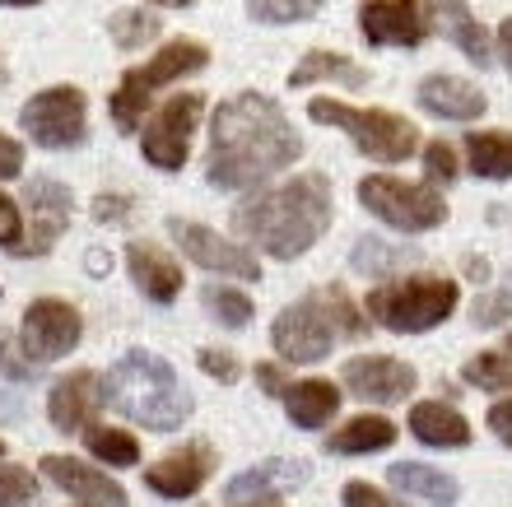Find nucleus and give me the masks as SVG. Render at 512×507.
<instances>
[{
  "label": "nucleus",
  "mask_w": 512,
  "mask_h": 507,
  "mask_svg": "<svg viewBox=\"0 0 512 507\" xmlns=\"http://www.w3.org/2000/svg\"><path fill=\"white\" fill-rule=\"evenodd\" d=\"M303 154L294 121L280 112V103L270 94H233L219 103L215 121H210V163L205 177L210 187L243 191L261 187L266 177L294 168Z\"/></svg>",
  "instance_id": "f257e3e1"
},
{
  "label": "nucleus",
  "mask_w": 512,
  "mask_h": 507,
  "mask_svg": "<svg viewBox=\"0 0 512 507\" xmlns=\"http://www.w3.org/2000/svg\"><path fill=\"white\" fill-rule=\"evenodd\" d=\"M233 224L243 238H252L256 247L275 261H294L326 233L331 224V187L322 173H298L294 182L270 191L247 196L233 210Z\"/></svg>",
  "instance_id": "f03ea898"
},
{
  "label": "nucleus",
  "mask_w": 512,
  "mask_h": 507,
  "mask_svg": "<svg viewBox=\"0 0 512 507\" xmlns=\"http://www.w3.org/2000/svg\"><path fill=\"white\" fill-rule=\"evenodd\" d=\"M103 401L135 424L159 428V433L177 428L191 414V396L182 391L177 373L159 354H145V349H131L112 363L108 382H103Z\"/></svg>",
  "instance_id": "7ed1b4c3"
},
{
  "label": "nucleus",
  "mask_w": 512,
  "mask_h": 507,
  "mask_svg": "<svg viewBox=\"0 0 512 507\" xmlns=\"http://www.w3.org/2000/svg\"><path fill=\"white\" fill-rule=\"evenodd\" d=\"M308 117L317 126H340L359 145V154H368L378 163H405L410 154H419L415 121L396 117L387 107H350V103H336V98H312Z\"/></svg>",
  "instance_id": "20e7f679"
},
{
  "label": "nucleus",
  "mask_w": 512,
  "mask_h": 507,
  "mask_svg": "<svg viewBox=\"0 0 512 507\" xmlns=\"http://www.w3.org/2000/svg\"><path fill=\"white\" fill-rule=\"evenodd\" d=\"M457 312V284L443 275H415V280L382 284L368 294V317L382 321L387 331H433L438 321H447Z\"/></svg>",
  "instance_id": "39448f33"
},
{
  "label": "nucleus",
  "mask_w": 512,
  "mask_h": 507,
  "mask_svg": "<svg viewBox=\"0 0 512 507\" xmlns=\"http://www.w3.org/2000/svg\"><path fill=\"white\" fill-rule=\"evenodd\" d=\"M210 66V47L205 42H168L154 52V61L140 70H126V80L117 84V94H112V121H117V131L131 135L140 126V117L149 112V98L159 94L163 84H173L177 75H196V70Z\"/></svg>",
  "instance_id": "423d86ee"
},
{
  "label": "nucleus",
  "mask_w": 512,
  "mask_h": 507,
  "mask_svg": "<svg viewBox=\"0 0 512 507\" xmlns=\"http://www.w3.org/2000/svg\"><path fill=\"white\" fill-rule=\"evenodd\" d=\"M359 201L368 214H378L382 224L401 228V233H424L447 219V201L429 182H401V177L373 173L359 182Z\"/></svg>",
  "instance_id": "0eeeda50"
},
{
  "label": "nucleus",
  "mask_w": 512,
  "mask_h": 507,
  "mask_svg": "<svg viewBox=\"0 0 512 507\" xmlns=\"http://www.w3.org/2000/svg\"><path fill=\"white\" fill-rule=\"evenodd\" d=\"M19 121H24L33 145L70 149V145H80L84 131H89V98L75 84H56V89H42V94L28 98Z\"/></svg>",
  "instance_id": "6e6552de"
},
{
  "label": "nucleus",
  "mask_w": 512,
  "mask_h": 507,
  "mask_svg": "<svg viewBox=\"0 0 512 507\" xmlns=\"http://www.w3.org/2000/svg\"><path fill=\"white\" fill-rule=\"evenodd\" d=\"M205 112V98L201 94H177L149 117L145 135H140V154H145L159 173H177L191 154V131Z\"/></svg>",
  "instance_id": "1a4fd4ad"
},
{
  "label": "nucleus",
  "mask_w": 512,
  "mask_h": 507,
  "mask_svg": "<svg viewBox=\"0 0 512 507\" xmlns=\"http://www.w3.org/2000/svg\"><path fill=\"white\" fill-rule=\"evenodd\" d=\"M270 340L280 349V359L289 363H317L331 354V340H336V321L326 312V298H303V303L284 307L275 326H270Z\"/></svg>",
  "instance_id": "9d476101"
},
{
  "label": "nucleus",
  "mask_w": 512,
  "mask_h": 507,
  "mask_svg": "<svg viewBox=\"0 0 512 507\" xmlns=\"http://www.w3.org/2000/svg\"><path fill=\"white\" fill-rule=\"evenodd\" d=\"M80 331H84V321L70 303H61V298H38V303H28V312H24V354L33 363H52L80 345Z\"/></svg>",
  "instance_id": "9b49d317"
},
{
  "label": "nucleus",
  "mask_w": 512,
  "mask_h": 507,
  "mask_svg": "<svg viewBox=\"0 0 512 507\" xmlns=\"http://www.w3.org/2000/svg\"><path fill=\"white\" fill-rule=\"evenodd\" d=\"M70 224V191L56 177H33L28 182V238L14 247V256H42Z\"/></svg>",
  "instance_id": "f8f14e48"
},
{
  "label": "nucleus",
  "mask_w": 512,
  "mask_h": 507,
  "mask_svg": "<svg viewBox=\"0 0 512 507\" xmlns=\"http://www.w3.org/2000/svg\"><path fill=\"white\" fill-rule=\"evenodd\" d=\"M359 28L378 47H419L429 38V14L424 0H364Z\"/></svg>",
  "instance_id": "ddd939ff"
},
{
  "label": "nucleus",
  "mask_w": 512,
  "mask_h": 507,
  "mask_svg": "<svg viewBox=\"0 0 512 507\" xmlns=\"http://www.w3.org/2000/svg\"><path fill=\"white\" fill-rule=\"evenodd\" d=\"M173 238L177 247L205 270H219V275H233V280H261V266H256V256L243 252L238 242L219 238L210 228L191 224V219H173Z\"/></svg>",
  "instance_id": "4468645a"
},
{
  "label": "nucleus",
  "mask_w": 512,
  "mask_h": 507,
  "mask_svg": "<svg viewBox=\"0 0 512 507\" xmlns=\"http://www.w3.org/2000/svg\"><path fill=\"white\" fill-rule=\"evenodd\" d=\"M345 387H350L359 401L396 405L415 391V368L401 359H387V354H368V359L345 363Z\"/></svg>",
  "instance_id": "2eb2a0df"
},
{
  "label": "nucleus",
  "mask_w": 512,
  "mask_h": 507,
  "mask_svg": "<svg viewBox=\"0 0 512 507\" xmlns=\"http://www.w3.org/2000/svg\"><path fill=\"white\" fill-rule=\"evenodd\" d=\"M424 14H429L433 28H438V33H443V38L452 42L466 61H475L480 70L494 61L489 33L480 28V19L471 14V5H466V0H424Z\"/></svg>",
  "instance_id": "dca6fc26"
},
{
  "label": "nucleus",
  "mask_w": 512,
  "mask_h": 507,
  "mask_svg": "<svg viewBox=\"0 0 512 507\" xmlns=\"http://www.w3.org/2000/svg\"><path fill=\"white\" fill-rule=\"evenodd\" d=\"M42 470H47V480L52 484H61L66 494H75L80 503H89V507H126L122 484L108 480L103 470L75 461V456H42Z\"/></svg>",
  "instance_id": "f3484780"
},
{
  "label": "nucleus",
  "mask_w": 512,
  "mask_h": 507,
  "mask_svg": "<svg viewBox=\"0 0 512 507\" xmlns=\"http://www.w3.org/2000/svg\"><path fill=\"white\" fill-rule=\"evenodd\" d=\"M419 107L443 121H471L485 112V94L471 80H461V75H429L419 84Z\"/></svg>",
  "instance_id": "a211bd4d"
},
{
  "label": "nucleus",
  "mask_w": 512,
  "mask_h": 507,
  "mask_svg": "<svg viewBox=\"0 0 512 507\" xmlns=\"http://www.w3.org/2000/svg\"><path fill=\"white\" fill-rule=\"evenodd\" d=\"M98 405H103V382H98L94 373H70L52 387L47 410H52V424L61 428V433H70V428L89 424Z\"/></svg>",
  "instance_id": "6ab92c4d"
},
{
  "label": "nucleus",
  "mask_w": 512,
  "mask_h": 507,
  "mask_svg": "<svg viewBox=\"0 0 512 507\" xmlns=\"http://www.w3.org/2000/svg\"><path fill=\"white\" fill-rule=\"evenodd\" d=\"M126 266H131V280L145 289V298L154 303H173L182 294V266H177L173 256H163L159 247H149V242H131L126 247Z\"/></svg>",
  "instance_id": "aec40b11"
},
{
  "label": "nucleus",
  "mask_w": 512,
  "mask_h": 507,
  "mask_svg": "<svg viewBox=\"0 0 512 507\" xmlns=\"http://www.w3.org/2000/svg\"><path fill=\"white\" fill-rule=\"evenodd\" d=\"M205 475H210V452L205 447H187V452H173L163 456L159 466H149L145 484L163 498H187L205 484Z\"/></svg>",
  "instance_id": "412c9836"
},
{
  "label": "nucleus",
  "mask_w": 512,
  "mask_h": 507,
  "mask_svg": "<svg viewBox=\"0 0 512 507\" xmlns=\"http://www.w3.org/2000/svg\"><path fill=\"white\" fill-rule=\"evenodd\" d=\"M410 428H415V438L429 442V447H466V442H471V424L443 401L415 405V410H410Z\"/></svg>",
  "instance_id": "4be33fe9"
},
{
  "label": "nucleus",
  "mask_w": 512,
  "mask_h": 507,
  "mask_svg": "<svg viewBox=\"0 0 512 507\" xmlns=\"http://www.w3.org/2000/svg\"><path fill=\"white\" fill-rule=\"evenodd\" d=\"M391 484H396L401 494H415L419 503H429V507L457 503V480L443 475V470H433V466H419V461H401V466H391Z\"/></svg>",
  "instance_id": "5701e85b"
},
{
  "label": "nucleus",
  "mask_w": 512,
  "mask_h": 507,
  "mask_svg": "<svg viewBox=\"0 0 512 507\" xmlns=\"http://www.w3.org/2000/svg\"><path fill=\"white\" fill-rule=\"evenodd\" d=\"M466 163L475 177H512V131H471L466 135Z\"/></svg>",
  "instance_id": "b1692460"
},
{
  "label": "nucleus",
  "mask_w": 512,
  "mask_h": 507,
  "mask_svg": "<svg viewBox=\"0 0 512 507\" xmlns=\"http://www.w3.org/2000/svg\"><path fill=\"white\" fill-rule=\"evenodd\" d=\"M308 480V466L303 461H261L256 470H247V475H238V480L229 484V498L233 503H243V498H266L275 494V489H289V484H303Z\"/></svg>",
  "instance_id": "393cba45"
},
{
  "label": "nucleus",
  "mask_w": 512,
  "mask_h": 507,
  "mask_svg": "<svg viewBox=\"0 0 512 507\" xmlns=\"http://www.w3.org/2000/svg\"><path fill=\"white\" fill-rule=\"evenodd\" d=\"M284 405H289V419H294L298 428H322L331 414H336L340 405V391L331 387V382H298V387L284 391Z\"/></svg>",
  "instance_id": "a878e982"
},
{
  "label": "nucleus",
  "mask_w": 512,
  "mask_h": 507,
  "mask_svg": "<svg viewBox=\"0 0 512 507\" xmlns=\"http://www.w3.org/2000/svg\"><path fill=\"white\" fill-rule=\"evenodd\" d=\"M317 80L345 84V89H364L368 75L354 66L350 56H340V52H308V56H303V61L294 66L289 84H317Z\"/></svg>",
  "instance_id": "bb28decb"
},
{
  "label": "nucleus",
  "mask_w": 512,
  "mask_h": 507,
  "mask_svg": "<svg viewBox=\"0 0 512 507\" xmlns=\"http://www.w3.org/2000/svg\"><path fill=\"white\" fill-rule=\"evenodd\" d=\"M391 442H396V424H391V419H382V414H359V419H350V424L331 438V452H345V456L382 452Z\"/></svg>",
  "instance_id": "cd10ccee"
},
{
  "label": "nucleus",
  "mask_w": 512,
  "mask_h": 507,
  "mask_svg": "<svg viewBox=\"0 0 512 507\" xmlns=\"http://www.w3.org/2000/svg\"><path fill=\"white\" fill-rule=\"evenodd\" d=\"M108 33H112V42L117 47H140V42H149V38H159V14L154 10H145V5H135V10H117L108 19Z\"/></svg>",
  "instance_id": "c85d7f7f"
},
{
  "label": "nucleus",
  "mask_w": 512,
  "mask_h": 507,
  "mask_svg": "<svg viewBox=\"0 0 512 507\" xmlns=\"http://www.w3.org/2000/svg\"><path fill=\"white\" fill-rule=\"evenodd\" d=\"M84 442H89V452H94L98 461H108V466H135V461H140V447H135V438L122 433V428H89Z\"/></svg>",
  "instance_id": "c756f323"
},
{
  "label": "nucleus",
  "mask_w": 512,
  "mask_h": 507,
  "mask_svg": "<svg viewBox=\"0 0 512 507\" xmlns=\"http://www.w3.org/2000/svg\"><path fill=\"white\" fill-rule=\"evenodd\" d=\"M466 382L480 391H512V354H480L466 363Z\"/></svg>",
  "instance_id": "7c9ffc66"
},
{
  "label": "nucleus",
  "mask_w": 512,
  "mask_h": 507,
  "mask_svg": "<svg viewBox=\"0 0 512 507\" xmlns=\"http://www.w3.org/2000/svg\"><path fill=\"white\" fill-rule=\"evenodd\" d=\"M322 10V0H252V19L261 24H298Z\"/></svg>",
  "instance_id": "2f4dec72"
},
{
  "label": "nucleus",
  "mask_w": 512,
  "mask_h": 507,
  "mask_svg": "<svg viewBox=\"0 0 512 507\" xmlns=\"http://www.w3.org/2000/svg\"><path fill=\"white\" fill-rule=\"evenodd\" d=\"M38 503V480L24 466H0V507H33Z\"/></svg>",
  "instance_id": "473e14b6"
},
{
  "label": "nucleus",
  "mask_w": 512,
  "mask_h": 507,
  "mask_svg": "<svg viewBox=\"0 0 512 507\" xmlns=\"http://www.w3.org/2000/svg\"><path fill=\"white\" fill-rule=\"evenodd\" d=\"M205 307L215 312L224 326H247V317H252V298L238 294V289H205Z\"/></svg>",
  "instance_id": "72a5a7b5"
},
{
  "label": "nucleus",
  "mask_w": 512,
  "mask_h": 507,
  "mask_svg": "<svg viewBox=\"0 0 512 507\" xmlns=\"http://www.w3.org/2000/svg\"><path fill=\"white\" fill-rule=\"evenodd\" d=\"M401 261H405V256L391 252V247H382L378 238H364L359 247H354V270H368V275H382V270L401 266Z\"/></svg>",
  "instance_id": "f704fd0d"
},
{
  "label": "nucleus",
  "mask_w": 512,
  "mask_h": 507,
  "mask_svg": "<svg viewBox=\"0 0 512 507\" xmlns=\"http://www.w3.org/2000/svg\"><path fill=\"white\" fill-rule=\"evenodd\" d=\"M326 298V312H331V321H336V331L340 335H364V317L354 312V303L345 298V289H331Z\"/></svg>",
  "instance_id": "c9c22d12"
},
{
  "label": "nucleus",
  "mask_w": 512,
  "mask_h": 507,
  "mask_svg": "<svg viewBox=\"0 0 512 507\" xmlns=\"http://www.w3.org/2000/svg\"><path fill=\"white\" fill-rule=\"evenodd\" d=\"M424 173H429V182H452L457 177V149L443 145V140L424 145Z\"/></svg>",
  "instance_id": "e433bc0d"
},
{
  "label": "nucleus",
  "mask_w": 512,
  "mask_h": 507,
  "mask_svg": "<svg viewBox=\"0 0 512 507\" xmlns=\"http://www.w3.org/2000/svg\"><path fill=\"white\" fill-rule=\"evenodd\" d=\"M19 242H24V219H19V205L0 191V247H10V252H14Z\"/></svg>",
  "instance_id": "4c0bfd02"
},
{
  "label": "nucleus",
  "mask_w": 512,
  "mask_h": 507,
  "mask_svg": "<svg viewBox=\"0 0 512 507\" xmlns=\"http://www.w3.org/2000/svg\"><path fill=\"white\" fill-rule=\"evenodd\" d=\"M0 368L14 377V382H24V377H33V359H24L19 349H14L10 331H0Z\"/></svg>",
  "instance_id": "58836bf2"
},
{
  "label": "nucleus",
  "mask_w": 512,
  "mask_h": 507,
  "mask_svg": "<svg viewBox=\"0 0 512 507\" xmlns=\"http://www.w3.org/2000/svg\"><path fill=\"white\" fill-rule=\"evenodd\" d=\"M503 317H512V275H508V284H503V294L485 298V303H475V321L494 326V321H503Z\"/></svg>",
  "instance_id": "ea45409f"
},
{
  "label": "nucleus",
  "mask_w": 512,
  "mask_h": 507,
  "mask_svg": "<svg viewBox=\"0 0 512 507\" xmlns=\"http://www.w3.org/2000/svg\"><path fill=\"white\" fill-rule=\"evenodd\" d=\"M201 368L210 377H219V382H238V359L224 354V349H201Z\"/></svg>",
  "instance_id": "a19ab883"
},
{
  "label": "nucleus",
  "mask_w": 512,
  "mask_h": 507,
  "mask_svg": "<svg viewBox=\"0 0 512 507\" xmlns=\"http://www.w3.org/2000/svg\"><path fill=\"white\" fill-rule=\"evenodd\" d=\"M345 507H401V503H391L387 494H378L373 484H345Z\"/></svg>",
  "instance_id": "79ce46f5"
},
{
  "label": "nucleus",
  "mask_w": 512,
  "mask_h": 507,
  "mask_svg": "<svg viewBox=\"0 0 512 507\" xmlns=\"http://www.w3.org/2000/svg\"><path fill=\"white\" fill-rule=\"evenodd\" d=\"M19 173H24V149H19V140H10V135L0 131V182Z\"/></svg>",
  "instance_id": "37998d69"
},
{
  "label": "nucleus",
  "mask_w": 512,
  "mask_h": 507,
  "mask_svg": "<svg viewBox=\"0 0 512 507\" xmlns=\"http://www.w3.org/2000/svg\"><path fill=\"white\" fill-rule=\"evenodd\" d=\"M489 428H494V433H499V438L512 447V401H503V405H494V410H489Z\"/></svg>",
  "instance_id": "c03bdc74"
},
{
  "label": "nucleus",
  "mask_w": 512,
  "mask_h": 507,
  "mask_svg": "<svg viewBox=\"0 0 512 507\" xmlns=\"http://www.w3.org/2000/svg\"><path fill=\"white\" fill-rule=\"evenodd\" d=\"M94 214L103 219V224H108V219H122V214H126V201H122V196H98V201H94Z\"/></svg>",
  "instance_id": "a18cd8bd"
},
{
  "label": "nucleus",
  "mask_w": 512,
  "mask_h": 507,
  "mask_svg": "<svg viewBox=\"0 0 512 507\" xmlns=\"http://www.w3.org/2000/svg\"><path fill=\"white\" fill-rule=\"evenodd\" d=\"M256 377H261V387H266V391H289V387H284V377H280V368H275V363H261V368H256Z\"/></svg>",
  "instance_id": "49530a36"
},
{
  "label": "nucleus",
  "mask_w": 512,
  "mask_h": 507,
  "mask_svg": "<svg viewBox=\"0 0 512 507\" xmlns=\"http://www.w3.org/2000/svg\"><path fill=\"white\" fill-rule=\"evenodd\" d=\"M499 56H503V66L512 70V19L499 24Z\"/></svg>",
  "instance_id": "de8ad7c7"
},
{
  "label": "nucleus",
  "mask_w": 512,
  "mask_h": 507,
  "mask_svg": "<svg viewBox=\"0 0 512 507\" xmlns=\"http://www.w3.org/2000/svg\"><path fill=\"white\" fill-rule=\"evenodd\" d=\"M0 414H5V419H14V414H19V401H14L10 391H0Z\"/></svg>",
  "instance_id": "09e8293b"
},
{
  "label": "nucleus",
  "mask_w": 512,
  "mask_h": 507,
  "mask_svg": "<svg viewBox=\"0 0 512 507\" xmlns=\"http://www.w3.org/2000/svg\"><path fill=\"white\" fill-rule=\"evenodd\" d=\"M149 5H168V10H187V5H196V0H149Z\"/></svg>",
  "instance_id": "8fccbe9b"
},
{
  "label": "nucleus",
  "mask_w": 512,
  "mask_h": 507,
  "mask_svg": "<svg viewBox=\"0 0 512 507\" xmlns=\"http://www.w3.org/2000/svg\"><path fill=\"white\" fill-rule=\"evenodd\" d=\"M0 5H42V0H0Z\"/></svg>",
  "instance_id": "3c124183"
},
{
  "label": "nucleus",
  "mask_w": 512,
  "mask_h": 507,
  "mask_svg": "<svg viewBox=\"0 0 512 507\" xmlns=\"http://www.w3.org/2000/svg\"><path fill=\"white\" fill-rule=\"evenodd\" d=\"M508 354H512V335H508Z\"/></svg>",
  "instance_id": "603ef678"
},
{
  "label": "nucleus",
  "mask_w": 512,
  "mask_h": 507,
  "mask_svg": "<svg viewBox=\"0 0 512 507\" xmlns=\"http://www.w3.org/2000/svg\"><path fill=\"white\" fill-rule=\"evenodd\" d=\"M0 456H5V442H0Z\"/></svg>",
  "instance_id": "864d4df0"
}]
</instances>
